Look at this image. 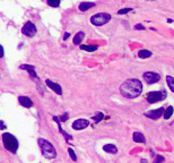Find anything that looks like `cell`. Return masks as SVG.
Wrapping results in <instances>:
<instances>
[{"label": "cell", "instance_id": "1", "mask_svg": "<svg viewBox=\"0 0 174 163\" xmlns=\"http://www.w3.org/2000/svg\"><path fill=\"white\" fill-rule=\"evenodd\" d=\"M142 91V84L139 79H128L123 82V84L120 86V92L127 99H134L139 96Z\"/></svg>", "mask_w": 174, "mask_h": 163}, {"label": "cell", "instance_id": "2", "mask_svg": "<svg viewBox=\"0 0 174 163\" xmlns=\"http://www.w3.org/2000/svg\"><path fill=\"white\" fill-rule=\"evenodd\" d=\"M37 142H39V146L42 154L45 156L47 159H54L57 156V151H55L54 146L50 142L43 140V138H39Z\"/></svg>", "mask_w": 174, "mask_h": 163}, {"label": "cell", "instance_id": "3", "mask_svg": "<svg viewBox=\"0 0 174 163\" xmlns=\"http://www.w3.org/2000/svg\"><path fill=\"white\" fill-rule=\"evenodd\" d=\"M2 143L6 149H8L9 152L15 154L18 149V140L15 138V136H13L9 132H5L2 135Z\"/></svg>", "mask_w": 174, "mask_h": 163}, {"label": "cell", "instance_id": "4", "mask_svg": "<svg viewBox=\"0 0 174 163\" xmlns=\"http://www.w3.org/2000/svg\"><path fill=\"white\" fill-rule=\"evenodd\" d=\"M111 19V15L108 13H98L91 17V23L95 26H102L104 24L109 23Z\"/></svg>", "mask_w": 174, "mask_h": 163}, {"label": "cell", "instance_id": "5", "mask_svg": "<svg viewBox=\"0 0 174 163\" xmlns=\"http://www.w3.org/2000/svg\"><path fill=\"white\" fill-rule=\"evenodd\" d=\"M166 98V92L164 90L162 91H157V92H150L147 94V101L149 103H156L158 101L165 100Z\"/></svg>", "mask_w": 174, "mask_h": 163}, {"label": "cell", "instance_id": "6", "mask_svg": "<svg viewBox=\"0 0 174 163\" xmlns=\"http://www.w3.org/2000/svg\"><path fill=\"white\" fill-rule=\"evenodd\" d=\"M22 32H23L24 35H26L27 38H33L35 34H36V26L32 22H26L24 24L23 28H22Z\"/></svg>", "mask_w": 174, "mask_h": 163}, {"label": "cell", "instance_id": "7", "mask_svg": "<svg viewBox=\"0 0 174 163\" xmlns=\"http://www.w3.org/2000/svg\"><path fill=\"white\" fill-rule=\"evenodd\" d=\"M144 79L148 83V84H155L157 83L158 80L161 79V76L156 74V73H153V71H147L144 74Z\"/></svg>", "mask_w": 174, "mask_h": 163}, {"label": "cell", "instance_id": "8", "mask_svg": "<svg viewBox=\"0 0 174 163\" xmlns=\"http://www.w3.org/2000/svg\"><path fill=\"white\" fill-rule=\"evenodd\" d=\"M164 111H165V109L164 108H159V109H156V110H150V111L145 112V116L150 118V119L156 120V119H158V118H161V117L163 116Z\"/></svg>", "mask_w": 174, "mask_h": 163}, {"label": "cell", "instance_id": "9", "mask_svg": "<svg viewBox=\"0 0 174 163\" xmlns=\"http://www.w3.org/2000/svg\"><path fill=\"white\" fill-rule=\"evenodd\" d=\"M88 125H89V122H88V120H86V119H78V120H75L74 121L72 128L75 130H81V129H85Z\"/></svg>", "mask_w": 174, "mask_h": 163}, {"label": "cell", "instance_id": "10", "mask_svg": "<svg viewBox=\"0 0 174 163\" xmlns=\"http://www.w3.org/2000/svg\"><path fill=\"white\" fill-rule=\"evenodd\" d=\"M47 85L52 90V91H54L57 94H59V95H61L62 94V88H61V86L59 85L58 83H54V82H52V80H50V79H47Z\"/></svg>", "mask_w": 174, "mask_h": 163}, {"label": "cell", "instance_id": "11", "mask_svg": "<svg viewBox=\"0 0 174 163\" xmlns=\"http://www.w3.org/2000/svg\"><path fill=\"white\" fill-rule=\"evenodd\" d=\"M18 101L21 103V105H23L24 108H32L33 107V102L27 96H19L18 98Z\"/></svg>", "mask_w": 174, "mask_h": 163}, {"label": "cell", "instance_id": "12", "mask_svg": "<svg viewBox=\"0 0 174 163\" xmlns=\"http://www.w3.org/2000/svg\"><path fill=\"white\" fill-rule=\"evenodd\" d=\"M19 68H21V69L27 70L31 77L36 78V79H37V75H36V73H35V68H34V66H32V65H22Z\"/></svg>", "mask_w": 174, "mask_h": 163}, {"label": "cell", "instance_id": "13", "mask_svg": "<svg viewBox=\"0 0 174 163\" xmlns=\"http://www.w3.org/2000/svg\"><path fill=\"white\" fill-rule=\"evenodd\" d=\"M103 149H104L105 152H108V153H111V154L118 153V148H117L115 145H113V144H106V145H104V146H103Z\"/></svg>", "mask_w": 174, "mask_h": 163}, {"label": "cell", "instance_id": "14", "mask_svg": "<svg viewBox=\"0 0 174 163\" xmlns=\"http://www.w3.org/2000/svg\"><path fill=\"white\" fill-rule=\"evenodd\" d=\"M95 2H87V1H84V2H81L80 5H79V10L80 11H86L87 9H89V8L94 7Z\"/></svg>", "mask_w": 174, "mask_h": 163}, {"label": "cell", "instance_id": "15", "mask_svg": "<svg viewBox=\"0 0 174 163\" xmlns=\"http://www.w3.org/2000/svg\"><path fill=\"white\" fill-rule=\"evenodd\" d=\"M84 36H85V33H84V32H78V33H77V34L74 36V40H72L74 44H76V46L80 44V42L83 41Z\"/></svg>", "mask_w": 174, "mask_h": 163}, {"label": "cell", "instance_id": "16", "mask_svg": "<svg viewBox=\"0 0 174 163\" xmlns=\"http://www.w3.org/2000/svg\"><path fill=\"white\" fill-rule=\"evenodd\" d=\"M134 140L136 143H146L145 136L142 135L141 132H134Z\"/></svg>", "mask_w": 174, "mask_h": 163}, {"label": "cell", "instance_id": "17", "mask_svg": "<svg viewBox=\"0 0 174 163\" xmlns=\"http://www.w3.org/2000/svg\"><path fill=\"white\" fill-rule=\"evenodd\" d=\"M81 50H85V51H89V52H93L97 50V46H87V44H81L80 46Z\"/></svg>", "mask_w": 174, "mask_h": 163}, {"label": "cell", "instance_id": "18", "mask_svg": "<svg viewBox=\"0 0 174 163\" xmlns=\"http://www.w3.org/2000/svg\"><path fill=\"white\" fill-rule=\"evenodd\" d=\"M138 57L141 58V59H145V58H149L151 57V52L148 51V50H140L139 53H138Z\"/></svg>", "mask_w": 174, "mask_h": 163}, {"label": "cell", "instance_id": "19", "mask_svg": "<svg viewBox=\"0 0 174 163\" xmlns=\"http://www.w3.org/2000/svg\"><path fill=\"white\" fill-rule=\"evenodd\" d=\"M173 111L174 109L172 105H170L167 109H165V111H164V113H163V116H164V118L165 119H168V118H171V116L173 115Z\"/></svg>", "mask_w": 174, "mask_h": 163}, {"label": "cell", "instance_id": "20", "mask_svg": "<svg viewBox=\"0 0 174 163\" xmlns=\"http://www.w3.org/2000/svg\"><path fill=\"white\" fill-rule=\"evenodd\" d=\"M166 83H167V85L170 87V90L174 93V78L172 76H167L166 77Z\"/></svg>", "mask_w": 174, "mask_h": 163}, {"label": "cell", "instance_id": "21", "mask_svg": "<svg viewBox=\"0 0 174 163\" xmlns=\"http://www.w3.org/2000/svg\"><path fill=\"white\" fill-rule=\"evenodd\" d=\"M93 118V120H94L95 122L97 124V122H100V121H102L103 120V118H104V115H103L102 112H97L95 116H93L92 117Z\"/></svg>", "mask_w": 174, "mask_h": 163}, {"label": "cell", "instance_id": "22", "mask_svg": "<svg viewBox=\"0 0 174 163\" xmlns=\"http://www.w3.org/2000/svg\"><path fill=\"white\" fill-rule=\"evenodd\" d=\"M60 1L61 0H47V5L51 6V7H59L60 5Z\"/></svg>", "mask_w": 174, "mask_h": 163}, {"label": "cell", "instance_id": "23", "mask_svg": "<svg viewBox=\"0 0 174 163\" xmlns=\"http://www.w3.org/2000/svg\"><path fill=\"white\" fill-rule=\"evenodd\" d=\"M132 10V8H124V9H120L118 11L119 15H124V14H128V13H130Z\"/></svg>", "mask_w": 174, "mask_h": 163}, {"label": "cell", "instance_id": "24", "mask_svg": "<svg viewBox=\"0 0 174 163\" xmlns=\"http://www.w3.org/2000/svg\"><path fill=\"white\" fill-rule=\"evenodd\" d=\"M68 153L70 154L72 161H77V156H76V154H75V152H74V149H72V148H68Z\"/></svg>", "mask_w": 174, "mask_h": 163}, {"label": "cell", "instance_id": "25", "mask_svg": "<svg viewBox=\"0 0 174 163\" xmlns=\"http://www.w3.org/2000/svg\"><path fill=\"white\" fill-rule=\"evenodd\" d=\"M68 117H69V113L68 112H64L62 116H60V122H64L68 119Z\"/></svg>", "mask_w": 174, "mask_h": 163}, {"label": "cell", "instance_id": "26", "mask_svg": "<svg viewBox=\"0 0 174 163\" xmlns=\"http://www.w3.org/2000/svg\"><path fill=\"white\" fill-rule=\"evenodd\" d=\"M165 161V159L163 157V156H161V155H157L156 157H155V160H154V162L155 163H158V162H164Z\"/></svg>", "mask_w": 174, "mask_h": 163}, {"label": "cell", "instance_id": "27", "mask_svg": "<svg viewBox=\"0 0 174 163\" xmlns=\"http://www.w3.org/2000/svg\"><path fill=\"white\" fill-rule=\"evenodd\" d=\"M134 30H137V31H140V30H141V31H144L145 27H144L142 25H140V24H137V25L134 26Z\"/></svg>", "mask_w": 174, "mask_h": 163}, {"label": "cell", "instance_id": "28", "mask_svg": "<svg viewBox=\"0 0 174 163\" xmlns=\"http://www.w3.org/2000/svg\"><path fill=\"white\" fill-rule=\"evenodd\" d=\"M4 54H5V52H4V48H2V46L0 44V59L4 57Z\"/></svg>", "mask_w": 174, "mask_h": 163}, {"label": "cell", "instance_id": "29", "mask_svg": "<svg viewBox=\"0 0 174 163\" xmlns=\"http://www.w3.org/2000/svg\"><path fill=\"white\" fill-rule=\"evenodd\" d=\"M0 129H1V130L6 129V125L4 124V121H1V120H0Z\"/></svg>", "mask_w": 174, "mask_h": 163}, {"label": "cell", "instance_id": "30", "mask_svg": "<svg viewBox=\"0 0 174 163\" xmlns=\"http://www.w3.org/2000/svg\"><path fill=\"white\" fill-rule=\"evenodd\" d=\"M68 36H70V34H69V33H64V35H63V40H67L68 39Z\"/></svg>", "mask_w": 174, "mask_h": 163}]
</instances>
